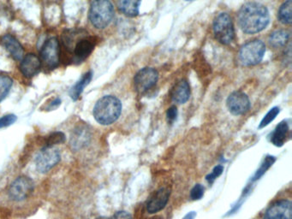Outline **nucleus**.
I'll return each instance as SVG.
<instances>
[{"label":"nucleus","mask_w":292,"mask_h":219,"mask_svg":"<svg viewBox=\"0 0 292 219\" xmlns=\"http://www.w3.org/2000/svg\"><path fill=\"white\" fill-rule=\"evenodd\" d=\"M270 21L266 6L255 2H249L242 6L238 12V22L246 34H256L266 29Z\"/></svg>","instance_id":"nucleus-1"},{"label":"nucleus","mask_w":292,"mask_h":219,"mask_svg":"<svg viewBox=\"0 0 292 219\" xmlns=\"http://www.w3.org/2000/svg\"><path fill=\"white\" fill-rule=\"evenodd\" d=\"M122 103L115 96L107 95L100 98L93 107V117L102 125H110L119 119Z\"/></svg>","instance_id":"nucleus-2"},{"label":"nucleus","mask_w":292,"mask_h":219,"mask_svg":"<svg viewBox=\"0 0 292 219\" xmlns=\"http://www.w3.org/2000/svg\"><path fill=\"white\" fill-rule=\"evenodd\" d=\"M114 8L110 0H93L90 6V22L96 29L107 28L113 21Z\"/></svg>","instance_id":"nucleus-3"},{"label":"nucleus","mask_w":292,"mask_h":219,"mask_svg":"<svg viewBox=\"0 0 292 219\" xmlns=\"http://www.w3.org/2000/svg\"><path fill=\"white\" fill-rule=\"evenodd\" d=\"M214 32L215 38L223 45H229L233 41L234 26L232 18L227 13H220L214 19Z\"/></svg>","instance_id":"nucleus-4"},{"label":"nucleus","mask_w":292,"mask_h":219,"mask_svg":"<svg viewBox=\"0 0 292 219\" xmlns=\"http://www.w3.org/2000/svg\"><path fill=\"white\" fill-rule=\"evenodd\" d=\"M266 52V46L262 41L255 40L246 43L241 48L239 58L246 66L255 65L262 60Z\"/></svg>","instance_id":"nucleus-5"},{"label":"nucleus","mask_w":292,"mask_h":219,"mask_svg":"<svg viewBox=\"0 0 292 219\" xmlns=\"http://www.w3.org/2000/svg\"><path fill=\"white\" fill-rule=\"evenodd\" d=\"M34 187L32 179L25 176H19L10 186L9 197L14 201H23L31 195Z\"/></svg>","instance_id":"nucleus-6"},{"label":"nucleus","mask_w":292,"mask_h":219,"mask_svg":"<svg viewBox=\"0 0 292 219\" xmlns=\"http://www.w3.org/2000/svg\"><path fill=\"white\" fill-rule=\"evenodd\" d=\"M59 151L54 147H45L38 153L35 159V165L39 172L47 173L60 161Z\"/></svg>","instance_id":"nucleus-7"},{"label":"nucleus","mask_w":292,"mask_h":219,"mask_svg":"<svg viewBox=\"0 0 292 219\" xmlns=\"http://www.w3.org/2000/svg\"><path fill=\"white\" fill-rule=\"evenodd\" d=\"M159 79V73L153 68H144L137 72L134 77V86L136 92L141 94L152 89Z\"/></svg>","instance_id":"nucleus-8"},{"label":"nucleus","mask_w":292,"mask_h":219,"mask_svg":"<svg viewBox=\"0 0 292 219\" xmlns=\"http://www.w3.org/2000/svg\"><path fill=\"white\" fill-rule=\"evenodd\" d=\"M41 57L43 64L47 68L54 69L58 66L60 59V48L57 38H50L44 43Z\"/></svg>","instance_id":"nucleus-9"},{"label":"nucleus","mask_w":292,"mask_h":219,"mask_svg":"<svg viewBox=\"0 0 292 219\" xmlns=\"http://www.w3.org/2000/svg\"><path fill=\"white\" fill-rule=\"evenodd\" d=\"M229 112L235 116L243 115L250 108V101L246 93L236 91L229 95L226 101Z\"/></svg>","instance_id":"nucleus-10"},{"label":"nucleus","mask_w":292,"mask_h":219,"mask_svg":"<svg viewBox=\"0 0 292 219\" xmlns=\"http://www.w3.org/2000/svg\"><path fill=\"white\" fill-rule=\"evenodd\" d=\"M292 204L287 199H282L273 203L266 210L264 219H291Z\"/></svg>","instance_id":"nucleus-11"},{"label":"nucleus","mask_w":292,"mask_h":219,"mask_svg":"<svg viewBox=\"0 0 292 219\" xmlns=\"http://www.w3.org/2000/svg\"><path fill=\"white\" fill-rule=\"evenodd\" d=\"M171 191L167 187H161L159 190L154 192L153 195L148 199L147 210L151 214L159 212L163 210L168 203Z\"/></svg>","instance_id":"nucleus-12"},{"label":"nucleus","mask_w":292,"mask_h":219,"mask_svg":"<svg viewBox=\"0 0 292 219\" xmlns=\"http://www.w3.org/2000/svg\"><path fill=\"white\" fill-rule=\"evenodd\" d=\"M91 131L86 125L75 128L70 136V146L73 151H80L87 147L91 141Z\"/></svg>","instance_id":"nucleus-13"},{"label":"nucleus","mask_w":292,"mask_h":219,"mask_svg":"<svg viewBox=\"0 0 292 219\" xmlns=\"http://www.w3.org/2000/svg\"><path fill=\"white\" fill-rule=\"evenodd\" d=\"M41 66V59L36 55L30 53L23 58L21 63V72L26 77H33L40 71Z\"/></svg>","instance_id":"nucleus-14"},{"label":"nucleus","mask_w":292,"mask_h":219,"mask_svg":"<svg viewBox=\"0 0 292 219\" xmlns=\"http://www.w3.org/2000/svg\"><path fill=\"white\" fill-rule=\"evenodd\" d=\"M1 44L16 60H22L24 58V48L20 42L12 35L3 36L1 39Z\"/></svg>","instance_id":"nucleus-15"},{"label":"nucleus","mask_w":292,"mask_h":219,"mask_svg":"<svg viewBox=\"0 0 292 219\" xmlns=\"http://www.w3.org/2000/svg\"><path fill=\"white\" fill-rule=\"evenodd\" d=\"M190 96V87L188 81L182 79L174 86L171 91V99L176 104H185Z\"/></svg>","instance_id":"nucleus-16"},{"label":"nucleus","mask_w":292,"mask_h":219,"mask_svg":"<svg viewBox=\"0 0 292 219\" xmlns=\"http://www.w3.org/2000/svg\"><path fill=\"white\" fill-rule=\"evenodd\" d=\"M95 46V42L91 38L84 37L75 44L73 52L75 58L81 61L86 59L89 56Z\"/></svg>","instance_id":"nucleus-17"},{"label":"nucleus","mask_w":292,"mask_h":219,"mask_svg":"<svg viewBox=\"0 0 292 219\" xmlns=\"http://www.w3.org/2000/svg\"><path fill=\"white\" fill-rule=\"evenodd\" d=\"M141 3L142 0H118L119 11L130 18H134L139 14Z\"/></svg>","instance_id":"nucleus-18"},{"label":"nucleus","mask_w":292,"mask_h":219,"mask_svg":"<svg viewBox=\"0 0 292 219\" xmlns=\"http://www.w3.org/2000/svg\"><path fill=\"white\" fill-rule=\"evenodd\" d=\"M289 133V125L287 122H281L275 129L274 132L272 133L271 142L276 147H282L286 141L287 136Z\"/></svg>","instance_id":"nucleus-19"},{"label":"nucleus","mask_w":292,"mask_h":219,"mask_svg":"<svg viewBox=\"0 0 292 219\" xmlns=\"http://www.w3.org/2000/svg\"><path fill=\"white\" fill-rule=\"evenodd\" d=\"M92 77H93V74H92L91 71H89V72L86 73L81 78V80L75 84V86L71 88L70 92V97L72 98L73 100H77L78 99L79 97L81 94V92H83L84 88L90 83V81L92 80Z\"/></svg>","instance_id":"nucleus-20"},{"label":"nucleus","mask_w":292,"mask_h":219,"mask_svg":"<svg viewBox=\"0 0 292 219\" xmlns=\"http://www.w3.org/2000/svg\"><path fill=\"white\" fill-rule=\"evenodd\" d=\"M289 33L286 30H277L269 36V43L275 48H279L286 45L289 41Z\"/></svg>","instance_id":"nucleus-21"},{"label":"nucleus","mask_w":292,"mask_h":219,"mask_svg":"<svg viewBox=\"0 0 292 219\" xmlns=\"http://www.w3.org/2000/svg\"><path fill=\"white\" fill-rule=\"evenodd\" d=\"M279 22L285 25H289L292 22V1L287 0L280 6L278 13Z\"/></svg>","instance_id":"nucleus-22"},{"label":"nucleus","mask_w":292,"mask_h":219,"mask_svg":"<svg viewBox=\"0 0 292 219\" xmlns=\"http://www.w3.org/2000/svg\"><path fill=\"white\" fill-rule=\"evenodd\" d=\"M13 81L12 78L6 75H0V102L8 95L12 87Z\"/></svg>","instance_id":"nucleus-23"},{"label":"nucleus","mask_w":292,"mask_h":219,"mask_svg":"<svg viewBox=\"0 0 292 219\" xmlns=\"http://www.w3.org/2000/svg\"><path fill=\"white\" fill-rule=\"evenodd\" d=\"M65 135L62 132H54L51 134L46 140V147H54L65 142Z\"/></svg>","instance_id":"nucleus-24"},{"label":"nucleus","mask_w":292,"mask_h":219,"mask_svg":"<svg viewBox=\"0 0 292 219\" xmlns=\"http://www.w3.org/2000/svg\"><path fill=\"white\" fill-rule=\"evenodd\" d=\"M279 113V108L278 107H273L272 109L269 111L268 113H266V115L264 117L263 119L261 120L260 124V129L265 128L270 123H272L276 117L278 116Z\"/></svg>","instance_id":"nucleus-25"},{"label":"nucleus","mask_w":292,"mask_h":219,"mask_svg":"<svg viewBox=\"0 0 292 219\" xmlns=\"http://www.w3.org/2000/svg\"><path fill=\"white\" fill-rule=\"evenodd\" d=\"M274 161L275 159L273 157H267L266 160L264 161L263 164L261 165L260 170H258L256 174H255V177H254V181L260 178V176H262V175L266 172V170H267V169H268L272 164H273V162Z\"/></svg>","instance_id":"nucleus-26"},{"label":"nucleus","mask_w":292,"mask_h":219,"mask_svg":"<svg viewBox=\"0 0 292 219\" xmlns=\"http://www.w3.org/2000/svg\"><path fill=\"white\" fill-rule=\"evenodd\" d=\"M204 194V187L203 185L197 184L191 190L190 197L193 200H199Z\"/></svg>","instance_id":"nucleus-27"},{"label":"nucleus","mask_w":292,"mask_h":219,"mask_svg":"<svg viewBox=\"0 0 292 219\" xmlns=\"http://www.w3.org/2000/svg\"><path fill=\"white\" fill-rule=\"evenodd\" d=\"M16 121H17V117L13 114L4 116L3 118L0 119V129L11 126Z\"/></svg>","instance_id":"nucleus-28"},{"label":"nucleus","mask_w":292,"mask_h":219,"mask_svg":"<svg viewBox=\"0 0 292 219\" xmlns=\"http://www.w3.org/2000/svg\"><path fill=\"white\" fill-rule=\"evenodd\" d=\"M223 170H224V167H223L222 165H218V166L214 168L213 172H212L210 175L207 176L208 182H209L210 184H212V183L216 180V178H218V177L222 174Z\"/></svg>","instance_id":"nucleus-29"},{"label":"nucleus","mask_w":292,"mask_h":219,"mask_svg":"<svg viewBox=\"0 0 292 219\" xmlns=\"http://www.w3.org/2000/svg\"><path fill=\"white\" fill-rule=\"evenodd\" d=\"M177 117V109L176 106H171L167 110L166 113V119H167L168 123L172 124L176 119Z\"/></svg>","instance_id":"nucleus-30"},{"label":"nucleus","mask_w":292,"mask_h":219,"mask_svg":"<svg viewBox=\"0 0 292 219\" xmlns=\"http://www.w3.org/2000/svg\"><path fill=\"white\" fill-rule=\"evenodd\" d=\"M111 219H132V216L127 211L121 210L114 214Z\"/></svg>","instance_id":"nucleus-31"},{"label":"nucleus","mask_w":292,"mask_h":219,"mask_svg":"<svg viewBox=\"0 0 292 219\" xmlns=\"http://www.w3.org/2000/svg\"><path fill=\"white\" fill-rule=\"evenodd\" d=\"M196 216H197V213L194 212V211H192V212H189V213L187 214L182 219H194Z\"/></svg>","instance_id":"nucleus-32"},{"label":"nucleus","mask_w":292,"mask_h":219,"mask_svg":"<svg viewBox=\"0 0 292 219\" xmlns=\"http://www.w3.org/2000/svg\"><path fill=\"white\" fill-rule=\"evenodd\" d=\"M187 1H192V0H187Z\"/></svg>","instance_id":"nucleus-33"}]
</instances>
